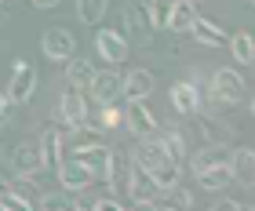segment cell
Listing matches in <instances>:
<instances>
[{
  "label": "cell",
  "mask_w": 255,
  "mask_h": 211,
  "mask_svg": "<svg viewBox=\"0 0 255 211\" xmlns=\"http://www.w3.org/2000/svg\"><path fill=\"white\" fill-rule=\"evenodd\" d=\"M142 168L153 175V182L160 186V190H171V186L179 182V160H171L168 153H164V146H160V138H153V135H146L142 142H138V149L131 153Z\"/></svg>",
  "instance_id": "6da1fadb"
},
{
  "label": "cell",
  "mask_w": 255,
  "mask_h": 211,
  "mask_svg": "<svg viewBox=\"0 0 255 211\" xmlns=\"http://www.w3.org/2000/svg\"><path fill=\"white\" fill-rule=\"evenodd\" d=\"M212 99H215L219 109H230V106L245 102V77L234 73V69H215V77H212Z\"/></svg>",
  "instance_id": "7a4b0ae2"
},
{
  "label": "cell",
  "mask_w": 255,
  "mask_h": 211,
  "mask_svg": "<svg viewBox=\"0 0 255 211\" xmlns=\"http://www.w3.org/2000/svg\"><path fill=\"white\" fill-rule=\"evenodd\" d=\"M33 91H37V66L26 62V58H15V66H11V84H7V95L15 106L29 102Z\"/></svg>",
  "instance_id": "3957f363"
},
{
  "label": "cell",
  "mask_w": 255,
  "mask_h": 211,
  "mask_svg": "<svg viewBox=\"0 0 255 211\" xmlns=\"http://www.w3.org/2000/svg\"><path fill=\"white\" fill-rule=\"evenodd\" d=\"M73 160H80L91 175H102V179H106L113 171V160L117 157H113V149H106L102 142H91V146H73Z\"/></svg>",
  "instance_id": "277c9868"
},
{
  "label": "cell",
  "mask_w": 255,
  "mask_h": 211,
  "mask_svg": "<svg viewBox=\"0 0 255 211\" xmlns=\"http://www.w3.org/2000/svg\"><path fill=\"white\" fill-rule=\"evenodd\" d=\"M153 193H160V186L153 182V175H149L142 164L131 157V171H128V197L135 201V208H142Z\"/></svg>",
  "instance_id": "5b68a950"
},
{
  "label": "cell",
  "mask_w": 255,
  "mask_h": 211,
  "mask_svg": "<svg viewBox=\"0 0 255 211\" xmlns=\"http://www.w3.org/2000/svg\"><path fill=\"white\" fill-rule=\"evenodd\" d=\"M124 33H128L135 44H142V48L153 40L157 29H153V22H149V11H146L142 4H138V7L128 4V7H124Z\"/></svg>",
  "instance_id": "8992f818"
},
{
  "label": "cell",
  "mask_w": 255,
  "mask_h": 211,
  "mask_svg": "<svg viewBox=\"0 0 255 211\" xmlns=\"http://www.w3.org/2000/svg\"><path fill=\"white\" fill-rule=\"evenodd\" d=\"M121 120L131 127V131L138 138H146V135H157L160 131V124H157V116L153 109H146V99H138V102H128V109L121 113Z\"/></svg>",
  "instance_id": "52a82bcc"
},
{
  "label": "cell",
  "mask_w": 255,
  "mask_h": 211,
  "mask_svg": "<svg viewBox=\"0 0 255 211\" xmlns=\"http://www.w3.org/2000/svg\"><path fill=\"white\" fill-rule=\"evenodd\" d=\"M40 51H44V58H51V62H66V58H73L77 40H73L69 29H48L40 37Z\"/></svg>",
  "instance_id": "ba28073f"
},
{
  "label": "cell",
  "mask_w": 255,
  "mask_h": 211,
  "mask_svg": "<svg viewBox=\"0 0 255 211\" xmlns=\"http://www.w3.org/2000/svg\"><path fill=\"white\" fill-rule=\"evenodd\" d=\"M157 88V80L149 69H131V73L121 77V95L128 102H138V99H149V91Z\"/></svg>",
  "instance_id": "9c48e42d"
},
{
  "label": "cell",
  "mask_w": 255,
  "mask_h": 211,
  "mask_svg": "<svg viewBox=\"0 0 255 211\" xmlns=\"http://www.w3.org/2000/svg\"><path fill=\"white\" fill-rule=\"evenodd\" d=\"M55 171H59V182H62L66 193H80V190H88V186L95 182V175H91L80 160H62Z\"/></svg>",
  "instance_id": "30bf717a"
},
{
  "label": "cell",
  "mask_w": 255,
  "mask_h": 211,
  "mask_svg": "<svg viewBox=\"0 0 255 211\" xmlns=\"http://www.w3.org/2000/svg\"><path fill=\"white\" fill-rule=\"evenodd\" d=\"M59 109H62V120L69 127H77V124H88V99L80 95V88H66L62 91V99H59Z\"/></svg>",
  "instance_id": "8fae6325"
},
{
  "label": "cell",
  "mask_w": 255,
  "mask_h": 211,
  "mask_svg": "<svg viewBox=\"0 0 255 211\" xmlns=\"http://www.w3.org/2000/svg\"><path fill=\"white\" fill-rule=\"evenodd\" d=\"M95 48H99V55L106 58V66H121L128 55V40L121 37V33H113V29H99V37H95Z\"/></svg>",
  "instance_id": "7c38bea8"
},
{
  "label": "cell",
  "mask_w": 255,
  "mask_h": 211,
  "mask_svg": "<svg viewBox=\"0 0 255 211\" xmlns=\"http://www.w3.org/2000/svg\"><path fill=\"white\" fill-rule=\"evenodd\" d=\"M91 95H95L99 102H113L121 95V73L117 66H106V69H95V77H91Z\"/></svg>",
  "instance_id": "4fadbf2b"
},
{
  "label": "cell",
  "mask_w": 255,
  "mask_h": 211,
  "mask_svg": "<svg viewBox=\"0 0 255 211\" xmlns=\"http://www.w3.org/2000/svg\"><path fill=\"white\" fill-rule=\"evenodd\" d=\"M230 179L241 182V186H255V153L252 149H230Z\"/></svg>",
  "instance_id": "5bb4252c"
},
{
  "label": "cell",
  "mask_w": 255,
  "mask_h": 211,
  "mask_svg": "<svg viewBox=\"0 0 255 211\" xmlns=\"http://www.w3.org/2000/svg\"><path fill=\"white\" fill-rule=\"evenodd\" d=\"M11 168H15L18 175H37L44 168V160H40V146L37 142H22L11 149Z\"/></svg>",
  "instance_id": "9a60e30c"
},
{
  "label": "cell",
  "mask_w": 255,
  "mask_h": 211,
  "mask_svg": "<svg viewBox=\"0 0 255 211\" xmlns=\"http://www.w3.org/2000/svg\"><path fill=\"white\" fill-rule=\"evenodd\" d=\"M190 33H193L197 44H204V48H226V33L219 29L215 18H201V15H197L190 22Z\"/></svg>",
  "instance_id": "2e32d148"
},
{
  "label": "cell",
  "mask_w": 255,
  "mask_h": 211,
  "mask_svg": "<svg viewBox=\"0 0 255 211\" xmlns=\"http://www.w3.org/2000/svg\"><path fill=\"white\" fill-rule=\"evenodd\" d=\"M40 160H44V168H59V164H62V135H59V127H44V131H40Z\"/></svg>",
  "instance_id": "e0dca14e"
},
{
  "label": "cell",
  "mask_w": 255,
  "mask_h": 211,
  "mask_svg": "<svg viewBox=\"0 0 255 211\" xmlns=\"http://www.w3.org/2000/svg\"><path fill=\"white\" fill-rule=\"evenodd\" d=\"M190 164H193V175H197V171H204V168H219V164H230V146L212 142V146L197 149V153L190 157Z\"/></svg>",
  "instance_id": "ac0fdd59"
},
{
  "label": "cell",
  "mask_w": 255,
  "mask_h": 211,
  "mask_svg": "<svg viewBox=\"0 0 255 211\" xmlns=\"http://www.w3.org/2000/svg\"><path fill=\"white\" fill-rule=\"evenodd\" d=\"M171 106H175L179 113H186V116H190V113H201V91L182 80V84L171 88Z\"/></svg>",
  "instance_id": "d6986e66"
},
{
  "label": "cell",
  "mask_w": 255,
  "mask_h": 211,
  "mask_svg": "<svg viewBox=\"0 0 255 211\" xmlns=\"http://www.w3.org/2000/svg\"><path fill=\"white\" fill-rule=\"evenodd\" d=\"M234 182L230 179V168L226 164H219V168H204V171H197V186L208 193H219V190H226V186Z\"/></svg>",
  "instance_id": "ffe728a7"
},
{
  "label": "cell",
  "mask_w": 255,
  "mask_h": 211,
  "mask_svg": "<svg viewBox=\"0 0 255 211\" xmlns=\"http://www.w3.org/2000/svg\"><path fill=\"white\" fill-rule=\"evenodd\" d=\"M193 18H197L193 0H175V4H171V15H168V29L171 33H190V22Z\"/></svg>",
  "instance_id": "44dd1931"
},
{
  "label": "cell",
  "mask_w": 255,
  "mask_h": 211,
  "mask_svg": "<svg viewBox=\"0 0 255 211\" xmlns=\"http://www.w3.org/2000/svg\"><path fill=\"white\" fill-rule=\"evenodd\" d=\"M91 77H95V66L88 58H66V80L69 88H88Z\"/></svg>",
  "instance_id": "7402d4cb"
},
{
  "label": "cell",
  "mask_w": 255,
  "mask_h": 211,
  "mask_svg": "<svg viewBox=\"0 0 255 211\" xmlns=\"http://www.w3.org/2000/svg\"><path fill=\"white\" fill-rule=\"evenodd\" d=\"M106 7H110V0H77L80 26H99V22L106 18Z\"/></svg>",
  "instance_id": "603a6c76"
},
{
  "label": "cell",
  "mask_w": 255,
  "mask_h": 211,
  "mask_svg": "<svg viewBox=\"0 0 255 211\" xmlns=\"http://www.w3.org/2000/svg\"><path fill=\"white\" fill-rule=\"evenodd\" d=\"M230 51H234V58H237L241 66L255 62V44H252L248 33H234V37H230Z\"/></svg>",
  "instance_id": "cb8c5ba5"
},
{
  "label": "cell",
  "mask_w": 255,
  "mask_h": 211,
  "mask_svg": "<svg viewBox=\"0 0 255 211\" xmlns=\"http://www.w3.org/2000/svg\"><path fill=\"white\" fill-rule=\"evenodd\" d=\"M7 190L15 193V197H22V201H26L29 208H37V204H40V190L29 182V175H18L15 182H7Z\"/></svg>",
  "instance_id": "d4e9b609"
},
{
  "label": "cell",
  "mask_w": 255,
  "mask_h": 211,
  "mask_svg": "<svg viewBox=\"0 0 255 211\" xmlns=\"http://www.w3.org/2000/svg\"><path fill=\"white\" fill-rule=\"evenodd\" d=\"M160 146H164V153L171 160H182V153H186V138H182V131H175V127L160 135Z\"/></svg>",
  "instance_id": "484cf974"
},
{
  "label": "cell",
  "mask_w": 255,
  "mask_h": 211,
  "mask_svg": "<svg viewBox=\"0 0 255 211\" xmlns=\"http://www.w3.org/2000/svg\"><path fill=\"white\" fill-rule=\"evenodd\" d=\"M171 4H175V0H153V4L146 7V11H149V22H153V29H168Z\"/></svg>",
  "instance_id": "4316f807"
},
{
  "label": "cell",
  "mask_w": 255,
  "mask_h": 211,
  "mask_svg": "<svg viewBox=\"0 0 255 211\" xmlns=\"http://www.w3.org/2000/svg\"><path fill=\"white\" fill-rule=\"evenodd\" d=\"M91 142H102V127L77 124V127H73V146H91Z\"/></svg>",
  "instance_id": "83f0119b"
},
{
  "label": "cell",
  "mask_w": 255,
  "mask_h": 211,
  "mask_svg": "<svg viewBox=\"0 0 255 211\" xmlns=\"http://www.w3.org/2000/svg\"><path fill=\"white\" fill-rule=\"evenodd\" d=\"M99 124L102 127H117L121 124V109L113 102H102V109H99Z\"/></svg>",
  "instance_id": "f1b7e54d"
},
{
  "label": "cell",
  "mask_w": 255,
  "mask_h": 211,
  "mask_svg": "<svg viewBox=\"0 0 255 211\" xmlns=\"http://www.w3.org/2000/svg\"><path fill=\"white\" fill-rule=\"evenodd\" d=\"M40 197H44L40 208H48V211H51V208H55V211H59V208H73V201H66L62 193H40Z\"/></svg>",
  "instance_id": "f546056e"
},
{
  "label": "cell",
  "mask_w": 255,
  "mask_h": 211,
  "mask_svg": "<svg viewBox=\"0 0 255 211\" xmlns=\"http://www.w3.org/2000/svg\"><path fill=\"white\" fill-rule=\"evenodd\" d=\"M11 106H15V102H11V95L4 91V95H0V127L11 124V116H15V109H11Z\"/></svg>",
  "instance_id": "4dcf8cb0"
},
{
  "label": "cell",
  "mask_w": 255,
  "mask_h": 211,
  "mask_svg": "<svg viewBox=\"0 0 255 211\" xmlns=\"http://www.w3.org/2000/svg\"><path fill=\"white\" fill-rule=\"evenodd\" d=\"M171 190H175V201H171V204H175V208H193V197H190V190H182V186L175 182V186H171Z\"/></svg>",
  "instance_id": "1f68e13d"
},
{
  "label": "cell",
  "mask_w": 255,
  "mask_h": 211,
  "mask_svg": "<svg viewBox=\"0 0 255 211\" xmlns=\"http://www.w3.org/2000/svg\"><path fill=\"white\" fill-rule=\"evenodd\" d=\"M215 211H248V204H241V201H219Z\"/></svg>",
  "instance_id": "d6a6232c"
},
{
  "label": "cell",
  "mask_w": 255,
  "mask_h": 211,
  "mask_svg": "<svg viewBox=\"0 0 255 211\" xmlns=\"http://www.w3.org/2000/svg\"><path fill=\"white\" fill-rule=\"evenodd\" d=\"M95 208H99V211H117L121 204H117V201H95Z\"/></svg>",
  "instance_id": "836d02e7"
},
{
  "label": "cell",
  "mask_w": 255,
  "mask_h": 211,
  "mask_svg": "<svg viewBox=\"0 0 255 211\" xmlns=\"http://www.w3.org/2000/svg\"><path fill=\"white\" fill-rule=\"evenodd\" d=\"M33 4H37V7H44V11H48V7H55V4H59V0H33Z\"/></svg>",
  "instance_id": "e575fe53"
},
{
  "label": "cell",
  "mask_w": 255,
  "mask_h": 211,
  "mask_svg": "<svg viewBox=\"0 0 255 211\" xmlns=\"http://www.w3.org/2000/svg\"><path fill=\"white\" fill-rule=\"evenodd\" d=\"M0 4H4V0H0Z\"/></svg>",
  "instance_id": "d590c367"
},
{
  "label": "cell",
  "mask_w": 255,
  "mask_h": 211,
  "mask_svg": "<svg viewBox=\"0 0 255 211\" xmlns=\"http://www.w3.org/2000/svg\"><path fill=\"white\" fill-rule=\"evenodd\" d=\"M193 4H197V0H193Z\"/></svg>",
  "instance_id": "8d00e7d4"
}]
</instances>
